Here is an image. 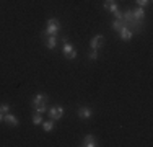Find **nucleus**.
<instances>
[{
    "label": "nucleus",
    "instance_id": "obj_2",
    "mask_svg": "<svg viewBox=\"0 0 153 147\" xmlns=\"http://www.w3.org/2000/svg\"><path fill=\"white\" fill-rule=\"evenodd\" d=\"M62 52H64L65 59H68V61H72V59H75V57H76V51H75V47L72 46V44L68 43L65 38H64V47H62Z\"/></svg>",
    "mask_w": 153,
    "mask_h": 147
},
{
    "label": "nucleus",
    "instance_id": "obj_7",
    "mask_svg": "<svg viewBox=\"0 0 153 147\" xmlns=\"http://www.w3.org/2000/svg\"><path fill=\"white\" fill-rule=\"evenodd\" d=\"M130 12H132V16L135 18L137 21H143V20H145V8H143V7L130 8Z\"/></svg>",
    "mask_w": 153,
    "mask_h": 147
},
{
    "label": "nucleus",
    "instance_id": "obj_1",
    "mask_svg": "<svg viewBox=\"0 0 153 147\" xmlns=\"http://www.w3.org/2000/svg\"><path fill=\"white\" fill-rule=\"evenodd\" d=\"M60 29V23L57 18H51V20H47V26L44 29V36H51V34H57Z\"/></svg>",
    "mask_w": 153,
    "mask_h": 147
},
{
    "label": "nucleus",
    "instance_id": "obj_18",
    "mask_svg": "<svg viewBox=\"0 0 153 147\" xmlns=\"http://www.w3.org/2000/svg\"><path fill=\"white\" fill-rule=\"evenodd\" d=\"M33 110H34L36 113H41V115H44V113L47 111V105H42V106H34Z\"/></svg>",
    "mask_w": 153,
    "mask_h": 147
},
{
    "label": "nucleus",
    "instance_id": "obj_19",
    "mask_svg": "<svg viewBox=\"0 0 153 147\" xmlns=\"http://www.w3.org/2000/svg\"><path fill=\"white\" fill-rule=\"evenodd\" d=\"M137 2V5L138 7H145V5H148V3L152 2V0H135Z\"/></svg>",
    "mask_w": 153,
    "mask_h": 147
},
{
    "label": "nucleus",
    "instance_id": "obj_6",
    "mask_svg": "<svg viewBox=\"0 0 153 147\" xmlns=\"http://www.w3.org/2000/svg\"><path fill=\"white\" fill-rule=\"evenodd\" d=\"M78 118H82L83 121H86V119H90V118L93 116V110L90 108V106H80L78 108Z\"/></svg>",
    "mask_w": 153,
    "mask_h": 147
},
{
    "label": "nucleus",
    "instance_id": "obj_9",
    "mask_svg": "<svg viewBox=\"0 0 153 147\" xmlns=\"http://www.w3.org/2000/svg\"><path fill=\"white\" fill-rule=\"evenodd\" d=\"M82 146H85V147H96V137L91 134H86L85 137H83V142H82Z\"/></svg>",
    "mask_w": 153,
    "mask_h": 147
},
{
    "label": "nucleus",
    "instance_id": "obj_3",
    "mask_svg": "<svg viewBox=\"0 0 153 147\" xmlns=\"http://www.w3.org/2000/svg\"><path fill=\"white\" fill-rule=\"evenodd\" d=\"M104 43H106L104 36L103 34H96V36H93V38L90 39V49H100V47L104 46Z\"/></svg>",
    "mask_w": 153,
    "mask_h": 147
},
{
    "label": "nucleus",
    "instance_id": "obj_16",
    "mask_svg": "<svg viewBox=\"0 0 153 147\" xmlns=\"http://www.w3.org/2000/svg\"><path fill=\"white\" fill-rule=\"evenodd\" d=\"M88 59H90V61H96V59H98V49H90Z\"/></svg>",
    "mask_w": 153,
    "mask_h": 147
},
{
    "label": "nucleus",
    "instance_id": "obj_21",
    "mask_svg": "<svg viewBox=\"0 0 153 147\" xmlns=\"http://www.w3.org/2000/svg\"><path fill=\"white\" fill-rule=\"evenodd\" d=\"M3 121V113H0V123Z\"/></svg>",
    "mask_w": 153,
    "mask_h": 147
},
{
    "label": "nucleus",
    "instance_id": "obj_8",
    "mask_svg": "<svg viewBox=\"0 0 153 147\" xmlns=\"http://www.w3.org/2000/svg\"><path fill=\"white\" fill-rule=\"evenodd\" d=\"M3 121H5L8 126H13V128H16L18 124H20L18 118H16L15 115H12V113H7V115H3Z\"/></svg>",
    "mask_w": 153,
    "mask_h": 147
},
{
    "label": "nucleus",
    "instance_id": "obj_10",
    "mask_svg": "<svg viewBox=\"0 0 153 147\" xmlns=\"http://www.w3.org/2000/svg\"><path fill=\"white\" fill-rule=\"evenodd\" d=\"M119 36H121L122 41H130V39H132V36H134V33L130 31L127 26H124V28H121V31H119Z\"/></svg>",
    "mask_w": 153,
    "mask_h": 147
},
{
    "label": "nucleus",
    "instance_id": "obj_12",
    "mask_svg": "<svg viewBox=\"0 0 153 147\" xmlns=\"http://www.w3.org/2000/svg\"><path fill=\"white\" fill-rule=\"evenodd\" d=\"M57 46V36L56 34H51L46 38V47L47 49H56Z\"/></svg>",
    "mask_w": 153,
    "mask_h": 147
},
{
    "label": "nucleus",
    "instance_id": "obj_20",
    "mask_svg": "<svg viewBox=\"0 0 153 147\" xmlns=\"http://www.w3.org/2000/svg\"><path fill=\"white\" fill-rule=\"evenodd\" d=\"M116 16V20H122V13H121V10H116L114 13H112Z\"/></svg>",
    "mask_w": 153,
    "mask_h": 147
},
{
    "label": "nucleus",
    "instance_id": "obj_15",
    "mask_svg": "<svg viewBox=\"0 0 153 147\" xmlns=\"http://www.w3.org/2000/svg\"><path fill=\"white\" fill-rule=\"evenodd\" d=\"M126 26V25H124V21L122 20H114L112 21V29H114V31H121V28H124Z\"/></svg>",
    "mask_w": 153,
    "mask_h": 147
},
{
    "label": "nucleus",
    "instance_id": "obj_14",
    "mask_svg": "<svg viewBox=\"0 0 153 147\" xmlns=\"http://www.w3.org/2000/svg\"><path fill=\"white\" fill-rule=\"evenodd\" d=\"M33 124H34V126L42 124V115H41V113H36L34 111V115H33Z\"/></svg>",
    "mask_w": 153,
    "mask_h": 147
},
{
    "label": "nucleus",
    "instance_id": "obj_13",
    "mask_svg": "<svg viewBox=\"0 0 153 147\" xmlns=\"http://www.w3.org/2000/svg\"><path fill=\"white\" fill-rule=\"evenodd\" d=\"M54 128H56V121H52V119H49V121H42V129H44L46 132H51V131H54Z\"/></svg>",
    "mask_w": 153,
    "mask_h": 147
},
{
    "label": "nucleus",
    "instance_id": "obj_17",
    "mask_svg": "<svg viewBox=\"0 0 153 147\" xmlns=\"http://www.w3.org/2000/svg\"><path fill=\"white\" fill-rule=\"evenodd\" d=\"M0 113H3V115L10 113V105L8 103H2V105H0Z\"/></svg>",
    "mask_w": 153,
    "mask_h": 147
},
{
    "label": "nucleus",
    "instance_id": "obj_5",
    "mask_svg": "<svg viewBox=\"0 0 153 147\" xmlns=\"http://www.w3.org/2000/svg\"><path fill=\"white\" fill-rule=\"evenodd\" d=\"M47 113H49V118L52 121H59L64 116V108L62 106H52L51 110H47Z\"/></svg>",
    "mask_w": 153,
    "mask_h": 147
},
{
    "label": "nucleus",
    "instance_id": "obj_4",
    "mask_svg": "<svg viewBox=\"0 0 153 147\" xmlns=\"http://www.w3.org/2000/svg\"><path fill=\"white\" fill-rule=\"evenodd\" d=\"M47 103H49V97H47L46 93H38L34 98H33V101H31V108H34V106L47 105Z\"/></svg>",
    "mask_w": 153,
    "mask_h": 147
},
{
    "label": "nucleus",
    "instance_id": "obj_11",
    "mask_svg": "<svg viewBox=\"0 0 153 147\" xmlns=\"http://www.w3.org/2000/svg\"><path fill=\"white\" fill-rule=\"evenodd\" d=\"M103 7H104V10H108V12H111V13H114L116 10H119V7L116 5L114 0H104Z\"/></svg>",
    "mask_w": 153,
    "mask_h": 147
}]
</instances>
